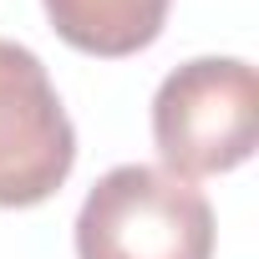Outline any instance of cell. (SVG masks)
Returning <instances> with one entry per match:
<instances>
[{
	"label": "cell",
	"mask_w": 259,
	"mask_h": 259,
	"mask_svg": "<svg viewBox=\"0 0 259 259\" xmlns=\"http://www.w3.org/2000/svg\"><path fill=\"white\" fill-rule=\"evenodd\" d=\"M76 259H213V208L193 178L122 163L81 198Z\"/></svg>",
	"instance_id": "1"
},
{
	"label": "cell",
	"mask_w": 259,
	"mask_h": 259,
	"mask_svg": "<svg viewBox=\"0 0 259 259\" xmlns=\"http://www.w3.org/2000/svg\"><path fill=\"white\" fill-rule=\"evenodd\" d=\"M66 46L87 56H133L163 36L173 0H41Z\"/></svg>",
	"instance_id": "4"
},
{
	"label": "cell",
	"mask_w": 259,
	"mask_h": 259,
	"mask_svg": "<svg viewBox=\"0 0 259 259\" xmlns=\"http://www.w3.org/2000/svg\"><path fill=\"white\" fill-rule=\"evenodd\" d=\"M76 163V127L31 46L0 36V208L46 203Z\"/></svg>",
	"instance_id": "3"
},
{
	"label": "cell",
	"mask_w": 259,
	"mask_h": 259,
	"mask_svg": "<svg viewBox=\"0 0 259 259\" xmlns=\"http://www.w3.org/2000/svg\"><path fill=\"white\" fill-rule=\"evenodd\" d=\"M153 143L168 173L208 178L249 163L259 143V76L239 56H193L153 97Z\"/></svg>",
	"instance_id": "2"
}]
</instances>
